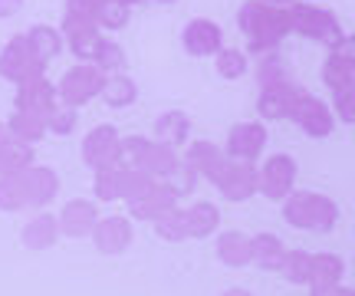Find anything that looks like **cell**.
<instances>
[{"instance_id":"4","label":"cell","mask_w":355,"mask_h":296,"mask_svg":"<svg viewBox=\"0 0 355 296\" xmlns=\"http://www.w3.org/2000/svg\"><path fill=\"white\" fill-rule=\"evenodd\" d=\"M296 188V162L290 155H270L263 165L257 168V191L270 201H283Z\"/></svg>"},{"instance_id":"41","label":"cell","mask_w":355,"mask_h":296,"mask_svg":"<svg viewBox=\"0 0 355 296\" xmlns=\"http://www.w3.org/2000/svg\"><path fill=\"white\" fill-rule=\"evenodd\" d=\"M277 82H293L290 69L279 63L277 53H263V63H260V86H277Z\"/></svg>"},{"instance_id":"28","label":"cell","mask_w":355,"mask_h":296,"mask_svg":"<svg viewBox=\"0 0 355 296\" xmlns=\"http://www.w3.org/2000/svg\"><path fill=\"white\" fill-rule=\"evenodd\" d=\"M102 99H105V105H112V109H122V105H132L135 103V96H139V89H135V82L125 76V73H112V76H105V82H102Z\"/></svg>"},{"instance_id":"3","label":"cell","mask_w":355,"mask_h":296,"mask_svg":"<svg viewBox=\"0 0 355 296\" xmlns=\"http://www.w3.org/2000/svg\"><path fill=\"white\" fill-rule=\"evenodd\" d=\"M286 13H290V26L300 37L316 40V43L329 46V50L345 37L332 10H322V7H313V3H290Z\"/></svg>"},{"instance_id":"39","label":"cell","mask_w":355,"mask_h":296,"mask_svg":"<svg viewBox=\"0 0 355 296\" xmlns=\"http://www.w3.org/2000/svg\"><path fill=\"white\" fill-rule=\"evenodd\" d=\"M152 139H139V135H132V139H122L119 142V168H125V171H135L141 165V155L148 148Z\"/></svg>"},{"instance_id":"10","label":"cell","mask_w":355,"mask_h":296,"mask_svg":"<svg viewBox=\"0 0 355 296\" xmlns=\"http://www.w3.org/2000/svg\"><path fill=\"white\" fill-rule=\"evenodd\" d=\"M214 184L220 188V194H224L227 201H247V198H254L257 194V168H254V162L227 158V165H224V171L217 175Z\"/></svg>"},{"instance_id":"48","label":"cell","mask_w":355,"mask_h":296,"mask_svg":"<svg viewBox=\"0 0 355 296\" xmlns=\"http://www.w3.org/2000/svg\"><path fill=\"white\" fill-rule=\"evenodd\" d=\"M10 139V132H7V122H0V142H7Z\"/></svg>"},{"instance_id":"1","label":"cell","mask_w":355,"mask_h":296,"mask_svg":"<svg viewBox=\"0 0 355 296\" xmlns=\"http://www.w3.org/2000/svg\"><path fill=\"white\" fill-rule=\"evenodd\" d=\"M237 26L247 37V53H273L293 33L286 7H270L263 0H247L237 10Z\"/></svg>"},{"instance_id":"21","label":"cell","mask_w":355,"mask_h":296,"mask_svg":"<svg viewBox=\"0 0 355 296\" xmlns=\"http://www.w3.org/2000/svg\"><path fill=\"white\" fill-rule=\"evenodd\" d=\"M286 247L279 244V237L273 234H257L250 237V263H257L260 270H279Z\"/></svg>"},{"instance_id":"34","label":"cell","mask_w":355,"mask_h":296,"mask_svg":"<svg viewBox=\"0 0 355 296\" xmlns=\"http://www.w3.org/2000/svg\"><path fill=\"white\" fill-rule=\"evenodd\" d=\"M162 184H165L175 198H184V194L194 191V184H198V171H194L184 158H178V165L168 171L165 178H162Z\"/></svg>"},{"instance_id":"38","label":"cell","mask_w":355,"mask_h":296,"mask_svg":"<svg viewBox=\"0 0 355 296\" xmlns=\"http://www.w3.org/2000/svg\"><path fill=\"white\" fill-rule=\"evenodd\" d=\"M217 73L224 79H241L247 73V53L243 50H217Z\"/></svg>"},{"instance_id":"36","label":"cell","mask_w":355,"mask_h":296,"mask_svg":"<svg viewBox=\"0 0 355 296\" xmlns=\"http://www.w3.org/2000/svg\"><path fill=\"white\" fill-rule=\"evenodd\" d=\"M322 82H326L332 92L345 89V86H355V69L349 63H343L339 56L329 53V60L322 63Z\"/></svg>"},{"instance_id":"2","label":"cell","mask_w":355,"mask_h":296,"mask_svg":"<svg viewBox=\"0 0 355 296\" xmlns=\"http://www.w3.org/2000/svg\"><path fill=\"white\" fill-rule=\"evenodd\" d=\"M283 220L290 227H300V231H316L326 234L336 227L339 220V207L332 198L316 191H293L283 198Z\"/></svg>"},{"instance_id":"20","label":"cell","mask_w":355,"mask_h":296,"mask_svg":"<svg viewBox=\"0 0 355 296\" xmlns=\"http://www.w3.org/2000/svg\"><path fill=\"white\" fill-rule=\"evenodd\" d=\"M26 43H30L33 56L40 60V66L46 69V63L63 50V33H60V30H53V26H46V24H37V26H30V30H26Z\"/></svg>"},{"instance_id":"50","label":"cell","mask_w":355,"mask_h":296,"mask_svg":"<svg viewBox=\"0 0 355 296\" xmlns=\"http://www.w3.org/2000/svg\"><path fill=\"white\" fill-rule=\"evenodd\" d=\"M158 3H175V0H158Z\"/></svg>"},{"instance_id":"27","label":"cell","mask_w":355,"mask_h":296,"mask_svg":"<svg viewBox=\"0 0 355 296\" xmlns=\"http://www.w3.org/2000/svg\"><path fill=\"white\" fill-rule=\"evenodd\" d=\"M217 257H220V263H227V267H247L250 263V237H243L241 231L220 234Z\"/></svg>"},{"instance_id":"17","label":"cell","mask_w":355,"mask_h":296,"mask_svg":"<svg viewBox=\"0 0 355 296\" xmlns=\"http://www.w3.org/2000/svg\"><path fill=\"white\" fill-rule=\"evenodd\" d=\"M92 241L102 254H122L128 244H132V224L125 218H105L96 220L92 227Z\"/></svg>"},{"instance_id":"18","label":"cell","mask_w":355,"mask_h":296,"mask_svg":"<svg viewBox=\"0 0 355 296\" xmlns=\"http://www.w3.org/2000/svg\"><path fill=\"white\" fill-rule=\"evenodd\" d=\"M96 220H99V214H96L92 201H69L60 211V234H66V237H86V234H92Z\"/></svg>"},{"instance_id":"43","label":"cell","mask_w":355,"mask_h":296,"mask_svg":"<svg viewBox=\"0 0 355 296\" xmlns=\"http://www.w3.org/2000/svg\"><path fill=\"white\" fill-rule=\"evenodd\" d=\"M309 296H355L352 286H343V284H336V286H313V293Z\"/></svg>"},{"instance_id":"16","label":"cell","mask_w":355,"mask_h":296,"mask_svg":"<svg viewBox=\"0 0 355 296\" xmlns=\"http://www.w3.org/2000/svg\"><path fill=\"white\" fill-rule=\"evenodd\" d=\"M184 162L198 171V178L217 181V175H220L224 165H227V152H224V148H217L214 142H191Z\"/></svg>"},{"instance_id":"44","label":"cell","mask_w":355,"mask_h":296,"mask_svg":"<svg viewBox=\"0 0 355 296\" xmlns=\"http://www.w3.org/2000/svg\"><path fill=\"white\" fill-rule=\"evenodd\" d=\"M20 10H24V0H0V20H7V17H17Z\"/></svg>"},{"instance_id":"24","label":"cell","mask_w":355,"mask_h":296,"mask_svg":"<svg viewBox=\"0 0 355 296\" xmlns=\"http://www.w3.org/2000/svg\"><path fill=\"white\" fill-rule=\"evenodd\" d=\"M56 237H60V220L53 214H37L24 227V244L30 250H46V247L56 244Z\"/></svg>"},{"instance_id":"40","label":"cell","mask_w":355,"mask_h":296,"mask_svg":"<svg viewBox=\"0 0 355 296\" xmlns=\"http://www.w3.org/2000/svg\"><path fill=\"white\" fill-rule=\"evenodd\" d=\"M76 129V109L66 103H56L46 116V132H56V135H69Z\"/></svg>"},{"instance_id":"12","label":"cell","mask_w":355,"mask_h":296,"mask_svg":"<svg viewBox=\"0 0 355 296\" xmlns=\"http://www.w3.org/2000/svg\"><path fill=\"white\" fill-rule=\"evenodd\" d=\"M181 43L191 56H214L224 43V30L207 20V17H198V20H188L184 30H181Z\"/></svg>"},{"instance_id":"9","label":"cell","mask_w":355,"mask_h":296,"mask_svg":"<svg viewBox=\"0 0 355 296\" xmlns=\"http://www.w3.org/2000/svg\"><path fill=\"white\" fill-rule=\"evenodd\" d=\"M119 129L112 125H96V129L86 135L83 142V162H86L92 171H102V168H115L119 165Z\"/></svg>"},{"instance_id":"13","label":"cell","mask_w":355,"mask_h":296,"mask_svg":"<svg viewBox=\"0 0 355 296\" xmlns=\"http://www.w3.org/2000/svg\"><path fill=\"white\" fill-rule=\"evenodd\" d=\"M266 148V129L260 122H237L227 135V155L241 162H254Z\"/></svg>"},{"instance_id":"7","label":"cell","mask_w":355,"mask_h":296,"mask_svg":"<svg viewBox=\"0 0 355 296\" xmlns=\"http://www.w3.org/2000/svg\"><path fill=\"white\" fill-rule=\"evenodd\" d=\"M37 73H43V66H40V60L33 56V50H30V43H26V33H20V37H13L7 46H3V53H0V76L10 79V82H24V79L37 76Z\"/></svg>"},{"instance_id":"32","label":"cell","mask_w":355,"mask_h":296,"mask_svg":"<svg viewBox=\"0 0 355 296\" xmlns=\"http://www.w3.org/2000/svg\"><path fill=\"white\" fill-rule=\"evenodd\" d=\"M125 194V168H102L96 171V198L99 201H119Z\"/></svg>"},{"instance_id":"6","label":"cell","mask_w":355,"mask_h":296,"mask_svg":"<svg viewBox=\"0 0 355 296\" xmlns=\"http://www.w3.org/2000/svg\"><path fill=\"white\" fill-rule=\"evenodd\" d=\"M63 43H69L73 56H79V60H92V50H96V43H99V24H96L92 10H83V7H66Z\"/></svg>"},{"instance_id":"5","label":"cell","mask_w":355,"mask_h":296,"mask_svg":"<svg viewBox=\"0 0 355 296\" xmlns=\"http://www.w3.org/2000/svg\"><path fill=\"white\" fill-rule=\"evenodd\" d=\"M102 82H105V73H102V69H96L92 63H79V66H73L63 79H60L56 96H60V103H66V105H73V109H76V105H86L89 99H96V96H99Z\"/></svg>"},{"instance_id":"29","label":"cell","mask_w":355,"mask_h":296,"mask_svg":"<svg viewBox=\"0 0 355 296\" xmlns=\"http://www.w3.org/2000/svg\"><path fill=\"white\" fill-rule=\"evenodd\" d=\"M155 132H158V142L165 145H181L188 142V132H191V119L184 112H165V116L155 122Z\"/></svg>"},{"instance_id":"25","label":"cell","mask_w":355,"mask_h":296,"mask_svg":"<svg viewBox=\"0 0 355 296\" xmlns=\"http://www.w3.org/2000/svg\"><path fill=\"white\" fill-rule=\"evenodd\" d=\"M181 214H184V231H188V237H211V234L217 231V224H220V211H217L214 204H207V201L188 207V211H181Z\"/></svg>"},{"instance_id":"42","label":"cell","mask_w":355,"mask_h":296,"mask_svg":"<svg viewBox=\"0 0 355 296\" xmlns=\"http://www.w3.org/2000/svg\"><path fill=\"white\" fill-rule=\"evenodd\" d=\"M332 116H339L343 122L355 125V86H345V89L332 92Z\"/></svg>"},{"instance_id":"19","label":"cell","mask_w":355,"mask_h":296,"mask_svg":"<svg viewBox=\"0 0 355 296\" xmlns=\"http://www.w3.org/2000/svg\"><path fill=\"white\" fill-rule=\"evenodd\" d=\"M175 204H178V198L168 191L162 181H158L148 194H141V198H135V201H128V211H132V218H139V220H158Z\"/></svg>"},{"instance_id":"8","label":"cell","mask_w":355,"mask_h":296,"mask_svg":"<svg viewBox=\"0 0 355 296\" xmlns=\"http://www.w3.org/2000/svg\"><path fill=\"white\" fill-rule=\"evenodd\" d=\"M290 119L306 132V135H313V139H326V135H332V129H336V116H332V109L322 103V99L309 96V92H303V96L296 99Z\"/></svg>"},{"instance_id":"47","label":"cell","mask_w":355,"mask_h":296,"mask_svg":"<svg viewBox=\"0 0 355 296\" xmlns=\"http://www.w3.org/2000/svg\"><path fill=\"white\" fill-rule=\"evenodd\" d=\"M263 3H270V7H290L293 0H263Z\"/></svg>"},{"instance_id":"15","label":"cell","mask_w":355,"mask_h":296,"mask_svg":"<svg viewBox=\"0 0 355 296\" xmlns=\"http://www.w3.org/2000/svg\"><path fill=\"white\" fill-rule=\"evenodd\" d=\"M24 188H26V207H46L60 191V178L53 168L26 165L24 168Z\"/></svg>"},{"instance_id":"37","label":"cell","mask_w":355,"mask_h":296,"mask_svg":"<svg viewBox=\"0 0 355 296\" xmlns=\"http://www.w3.org/2000/svg\"><path fill=\"white\" fill-rule=\"evenodd\" d=\"M155 231H158L162 241H171V244L184 241V237H188V231H184V214H181L178 207H171L168 214H162V218L155 220Z\"/></svg>"},{"instance_id":"30","label":"cell","mask_w":355,"mask_h":296,"mask_svg":"<svg viewBox=\"0 0 355 296\" xmlns=\"http://www.w3.org/2000/svg\"><path fill=\"white\" fill-rule=\"evenodd\" d=\"M89 63L96 66V69H102L105 76H112V73H122L125 69V50L119 46V43H112V40H102L96 43V50H92V60Z\"/></svg>"},{"instance_id":"14","label":"cell","mask_w":355,"mask_h":296,"mask_svg":"<svg viewBox=\"0 0 355 296\" xmlns=\"http://www.w3.org/2000/svg\"><path fill=\"white\" fill-rule=\"evenodd\" d=\"M60 103V96H56V89H53L50 82L43 79V73H37V76L24 79L20 86H17V109H26V112H37V116H50V109Z\"/></svg>"},{"instance_id":"46","label":"cell","mask_w":355,"mask_h":296,"mask_svg":"<svg viewBox=\"0 0 355 296\" xmlns=\"http://www.w3.org/2000/svg\"><path fill=\"white\" fill-rule=\"evenodd\" d=\"M224 296H250V293H247L243 286H230V290H227V293H224Z\"/></svg>"},{"instance_id":"33","label":"cell","mask_w":355,"mask_h":296,"mask_svg":"<svg viewBox=\"0 0 355 296\" xmlns=\"http://www.w3.org/2000/svg\"><path fill=\"white\" fill-rule=\"evenodd\" d=\"M89 10H92V17H96L99 30L102 26H105V30H122V26L128 24V7L125 3H119V0H96Z\"/></svg>"},{"instance_id":"49","label":"cell","mask_w":355,"mask_h":296,"mask_svg":"<svg viewBox=\"0 0 355 296\" xmlns=\"http://www.w3.org/2000/svg\"><path fill=\"white\" fill-rule=\"evenodd\" d=\"M119 3H125V7H132V3H141V0H119Z\"/></svg>"},{"instance_id":"51","label":"cell","mask_w":355,"mask_h":296,"mask_svg":"<svg viewBox=\"0 0 355 296\" xmlns=\"http://www.w3.org/2000/svg\"><path fill=\"white\" fill-rule=\"evenodd\" d=\"M352 40H355V37H352Z\"/></svg>"},{"instance_id":"45","label":"cell","mask_w":355,"mask_h":296,"mask_svg":"<svg viewBox=\"0 0 355 296\" xmlns=\"http://www.w3.org/2000/svg\"><path fill=\"white\" fill-rule=\"evenodd\" d=\"M96 0H69V7H83V10H89Z\"/></svg>"},{"instance_id":"22","label":"cell","mask_w":355,"mask_h":296,"mask_svg":"<svg viewBox=\"0 0 355 296\" xmlns=\"http://www.w3.org/2000/svg\"><path fill=\"white\" fill-rule=\"evenodd\" d=\"M345 263L339 254H313L309 263V286H336L343 284Z\"/></svg>"},{"instance_id":"11","label":"cell","mask_w":355,"mask_h":296,"mask_svg":"<svg viewBox=\"0 0 355 296\" xmlns=\"http://www.w3.org/2000/svg\"><path fill=\"white\" fill-rule=\"evenodd\" d=\"M303 96V89L296 82H277V86H260V99H257V112L260 119L279 122V119L293 116V105Z\"/></svg>"},{"instance_id":"26","label":"cell","mask_w":355,"mask_h":296,"mask_svg":"<svg viewBox=\"0 0 355 296\" xmlns=\"http://www.w3.org/2000/svg\"><path fill=\"white\" fill-rule=\"evenodd\" d=\"M7 132H10L13 139L33 145L46 135V119L37 116V112H26V109H13L10 122H7Z\"/></svg>"},{"instance_id":"35","label":"cell","mask_w":355,"mask_h":296,"mask_svg":"<svg viewBox=\"0 0 355 296\" xmlns=\"http://www.w3.org/2000/svg\"><path fill=\"white\" fill-rule=\"evenodd\" d=\"M309 263H313V254H306V250H286L283 263H279V273L290 284H309Z\"/></svg>"},{"instance_id":"23","label":"cell","mask_w":355,"mask_h":296,"mask_svg":"<svg viewBox=\"0 0 355 296\" xmlns=\"http://www.w3.org/2000/svg\"><path fill=\"white\" fill-rule=\"evenodd\" d=\"M175 165H178V155H175V148H171V145L148 142L145 155H141V165L135 168V171H145V175H152V178L162 181Z\"/></svg>"},{"instance_id":"31","label":"cell","mask_w":355,"mask_h":296,"mask_svg":"<svg viewBox=\"0 0 355 296\" xmlns=\"http://www.w3.org/2000/svg\"><path fill=\"white\" fill-rule=\"evenodd\" d=\"M26 207V188H24V168L0 175V211H20Z\"/></svg>"}]
</instances>
